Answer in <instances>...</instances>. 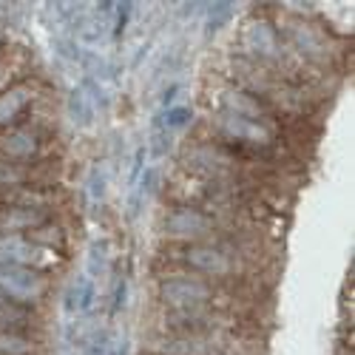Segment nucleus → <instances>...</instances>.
<instances>
[{"instance_id":"nucleus-2","label":"nucleus","mask_w":355,"mask_h":355,"mask_svg":"<svg viewBox=\"0 0 355 355\" xmlns=\"http://www.w3.org/2000/svg\"><path fill=\"white\" fill-rule=\"evenodd\" d=\"M208 295H211L208 284L196 279H185V276H173L162 284V299L171 307H193V304L208 302Z\"/></svg>"},{"instance_id":"nucleus-4","label":"nucleus","mask_w":355,"mask_h":355,"mask_svg":"<svg viewBox=\"0 0 355 355\" xmlns=\"http://www.w3.org/2000/svg\"><path fill=\"white\" fill-rule=\"evenodd\" d=\"M165 230L173 236V239H193V236H202L205 230H208V219H205L202 214L196 211H176L168 216L165 222Z\"/></svg>"},{"instance_id":"nucleus-12","label":"nucleus","mask_w":355,"mask_h":355,"mask_svg":"<svg viewBox=\"0 0 355 355\" xmlns=\"http://www.w3.org/2000/svg\"><path fill=\"white\" fill-rule=\"evenodd\" d=\"M191 116H193V111H191L188 105H171V108H165V111H157L154 128H162V131L173 134V131L185 128V125L191 123Z\"/></svg>"},{"instance_id":"nucleus-11","label":"nucleus","mask_w":355,"mask_h":355,"mask_svg":"<svg viewBox=\"0 0 355 355\" xmlns=\"http://www.w3.org/2000/svg\"><path fill=\"white\" fill-rule=\"evenodd\" d=\"M28 97H32V92H28L26 85H17V88H9L6 94H0V125L12 123L15 116L20 114V108L28 103Z\"/></svg>"},{"instance_id":"nucleus-3","label":"nucleus","mask_w":355,"mask_h":355,"mask_svg":"<svg viewBox=\"0 0 355 355\" xmlns=\"http://www.w3.org/2000/svg\"><path fill=\"white\" fill-rule=\"evenodd\" d=\"M222 131L233 139H242V142H256V145H268L270 142V131L264 128L261 123H253V120H245V116H236L230 111L222 114L219 120Z\"/></svg>"},{"instance_id":"nucleus-22","label":"nucleus","mask_w":355,"mask_h":355,"mask_svg":"<svg viewBox=\"0 0 355 355\" xmlns=\"http://www.w3.org/2000/svg\"><path fill=\"white\" fill-rule=\"evenodd\" d=\"M125 299H128V279L123 276L120 282H116V290H114V304H111V313L114 315L125 307Z\"/></svg>"},{"instance_id":"nucleus-13","label":"nucleus","mask_w":355,"mask_h":355,"mask_svg":"<svg viewBox=\"0 0 355 355\" xmlns=\"http://www.w3.org/2000/svg\"><path fill=\"white\" fill-rule=\"evenodd\" d=\"M236 6L227 3V0H222V3H208V9H205V35H216L225 28V23L233 17Z\"/></svg>"},{"instance_id":"nucleus-18","label":"nucleus","mask_w":355,"mask_h":355,"mask_svg":"<svg viewBox=\"0 0 355 355\" xmlns=\"http://www.w3.org/2000/svg\"><path fill=\"white\" fill-rule=\"evenodd\" d=\"M28 349H32V344H28L26 338L0 333V352H6V355H26Z\"/></svg>"},{"instance_id":"nucleus-20","label":"nucleus","mask_w":355,"mask_h":355,"mask_svg":"<svg viewBox=\"0 0 355 355\" xmlns=\"http://www.w3.org/2000/svg\"><path fill=\"white\" fill-rule=\"evenodd\" d=\"M145 159H148V145H139L137 154H134V162H131V176H128V185L131 188L137 185V180H139L142 171H145Z\"/></svg>"},{"instance_id":"nucleus-10","label":"nucleus","mask_w":355,"mask_h":355,"mask_svg":"<svg viewBox=\"0 0 355 355\" xmlns=\"http://www.w3.org/2000/svg\"><path fill=\"white\" fill-rule=\"evenodd\" d=\"M154 182H157V168H145V173L137 180V185L131 188V199H128V219H137L145 199L151 196L154 191Z\"/></svg>"},{"instance_id":"nucleus-15","label":"nucleus","mask_w":355,"mask_h":355,"mask_svg":"<svg viewBox=\"0 0 355 355\" xmlns=\"http://www.w3.org/2000/svg\"><path fill=\"white\" fill-rule=\"evenodd\" d=\"M35 148H37V139H35L32 131H15V134L6 139L9 157H28V154H35Z\"/></svg>"},{"instance_id":"nucleus-8","label":"nucleus","mask_w":355,"mask_h":355,"mask_svg":"<svg viewBox=\"0 0 355 355\" xmlns=\"http://www.w3.org/2000/svg\"><path fill=\"white\" fill-rule=\"evenodd\" d=\"M245 43L250 51L256 54H264V57H273L276 54V32L264 23V20H256L248 26V32H245Z\"/></svg>"},{"instance_id":"nucleus-21","label":"nucleus","mask_w":355,"mask_h":355,"mask_svg":"<svg viewBox=\"0 0 355 355\" xmlns=\"http://www.w3.org/2000/svg\"><path fill=\"white\" fill-rule=\"evenodd\" d=\"M26 313L20 307H12L6 299H0V324H15V321H23Z\"/></svg>"},{"instance_id":"nucleus-23","label":"nucleus","mask_w":355,"mask_h":355,"mask_svg":"<svg viewBox=\"0 0 355 355\" xmlns=\"http://www.w3.org/2000/svg\"><path fill=\"white\" fill-rule=\"evenodd\" d=\"M111 344V338L105 336V333H100V336H94V341H92V349H88V355H108V347Z\"/></svg>"},{"instance_id":"nucleus-19","label":"nucleus","mask_w":355,"mask_h":355,"mask_svg":"<svg viewBox=\"0 0 355 355\" xmlns=\"http://www.w3.org/2000/svg\"><path fill=\"white\" fill-rule=\"evenodd\" d=\"M134 12V3H114V23H111V32L114 37H120L128 26V17Z\"/></svg>"},{"instance_id":"nucleus-1","label":"nucleus","mask_w":355,"mask_h":355,"mask_svg":"<svg viewBox=\"0 0 355 355\" xmlns=\"http://www.w3.org/2000/svg\"><path fill=\"white\" fill-rule=\"evenodd\" d=\"M0 293L15 302H35L43 293V279L32 268L20 264H0Z\"/></svg>"},{"instance_id":"nucleus-7","label":"nucleus","mask_w":355,"mask_h":355,"mask_svg":"<svg viewBox=\"0 0 355 355\" xmlns=\"http://www.w3.org/2000/svg\"><path fill=\"white\" fill-rule=\"evenodd\" d=\"M66 111H69V120L77 125V128H92V123H94V114H97V108H94V103L88 100V94L83 92V88L77 85L74 92L69 94V103H66Z\"/></svg>"},{"instance_id":"nucleus-24","label":"nucleus","mask_w":355,"mask_h":355,"mask_svg":"<svg viewBox=\"0 0 355 355\" xmlns=\"http://www.w3.org/2000/svg\"><path fill=\"white\" fill-rule=\"evenodd\" d=\"M180 88H182L180 83H173V85L168 88V92L162 94V103H159V111H165V108H171V105H173V97H176V94H180Z\"/></svg>"},{"instance_id":"nucleus-5","label":"nucleus","mask_w":355,"mask_h":355,"mask_svg":"<svg viewBox=\"0 0 355 355\" xmlns=\"http://www.w3.org/2000/svg\"><path fill=\"white\" fill-rule=\"evenodd\" d=\"M63 302H66V313H69V315H74V313L85 315L88 310L94 307V279L77 276V279L69 284Z\"/></svg>"},{"instance_id":"nucleus-6","label":"nucleus","mask_w":355,"mask_h":355,"mask_svg":"<svg viewBox=\"0 0 355 355\" xmlns=\"http://www.w3.org/2000/svg\"><path fill=\"white\" fill-rule=\"evenodd\" d=\"M40 250L26 242V239H17V236H3L0 239V264H20V268H26V264H35L40 256Z\"/></svg>"},{"instance_id":"nucleus-16","label":"nucleus","mask_w":355,"mask_h":355,"mask_svg":"<svg viewBox=\"0 0 355 355\" xmlns=\"http://www.w3.org/2000/svg\"><path fill=\"white\" fill-rule=\"evenodd\" d=\"M105 261H108V245L103 239L92 242V248H88V279L100 276L105 270Z\"/></svg>"},{"instance_id":"nucleus-17","label":"nucleus","mask_w":355,"mask_h":355,"mask_svg":"<svg viewBox=\"0 0 355 355\" xmlns=\"http://www.w3.org/2000/svg\"><path fill=\"white\" fill-rule=\"evenodd\" d=\"M88 196H92V205H100L105 196V171L100 165L88 171Z\"/></svg>"},{"instance_id":"nucleus-14","label":"nucleus","mask_w":355,"mask_h":355,"mask_svg":"<svg viewBox=\"0 0 355 355\" xmlns=\"http://www.w3.org/2000/svg\"><path fill=\"white\" fill-rule=\"evenodd\" d=\"M225 105H227L230 114L245 116V120H253V123H259V116H261L259 105H256L248 94H242V92H230V94H225Z\"/></svg>"},{"instance_id":"nucleus-9","label":"nucleus","mask_w":355,"mask_h":355,"mask_svg":"<svg viewBox=\"0 0 355 355\" xmlns=\"http://www.w3.org/2000/svg\"><path fill=\"white\" fill-rule=\"evenodd\" d=\"M188 261L193 264V268L205 270V273H225L227 270V259L216 248H191Z\"/></svg>"}]
</instances>
